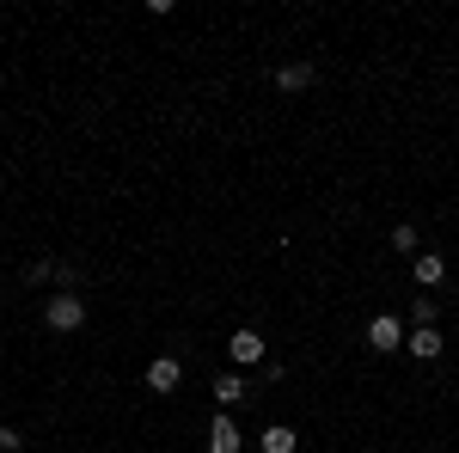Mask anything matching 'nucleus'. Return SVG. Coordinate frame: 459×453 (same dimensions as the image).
Instances as JSON below:
<instances>
[{"mask_svg": "<svg viewBox=\"0 0 459 453\" xmlns=\"http://www.w3.org/2000/svg\"><path fill=\"white\" fill-rule=\"evenodd\" d=\"M404 337H411V331H404V318H398V313H374V318H368V349H374V355L404 349Z\"/></svg>", "mask_w": 459, "mask_h": 453, "instance_id": "f03ea898", "label": "nucleus"}, {"mask_svg": "<svg viewBox=\"0 0 459 453\" xmlns=\"http://www.w3.org/2000/svg\"><path fill=\"white\" fill-rule=\"evenodd\" d=\"M411 318H417V325H435V301L417 294V301H411Z\"/></svg>", "mask_w": 459, "mask_h": 453, "instance_id": "ddd939ff", "label": "nucleus"}, {"mask_svg": "<svg viewBox=\"0 0 459 453\" xmlns=\"http://www.w3.org/2000/svg\"><path fill=\"white\" fill-rule=\"evenodd\" d=\"M239 398H246V380H239V374H227V380H214V405H221V411H233Z\"/></svg>", "mask_w": 459, "mask_h": 453, "instance_id": "9d476101", "label": "nucleus"}, {"mask_svg": "<svg viewBox=\"0 0 459 453\" xmlns=\"http://www.w3.org/2000/svg\"><path fill=\"white\" fill-rule=\"evenodd\" d=\"M227 349H233V362H239V368H257V362H264V331H251V325H239Z\"/></svg>", "mask_w": 459, "mask_h": 453, "instance_id": "20e7f679", "label": "nucleus"}, {"mask_svg": "<svg viewBox=\"0 0 459 453\" xmlns=\"http://www.w3.org/2000/svg\"><path fill=\"white\" fill-rule=\"evenodd\" d=\"M49 276H56V264H49V257H37L31 270H25V282H31V288H43V282H49Z\"/></svg>", "mask_w": 459, "mask_h": 453, "instance_id": "f8f14e48", "label": "nucleus"}, {"mask_svg": "<svg viewBox=\"0 0 459 453\" xmlns=\"http://www.w3.org/2000/svg\"><path fill=\"white\" fill-rule=\"evenodd\" d=\"M209 453H246V441H239V423L227 417V411L209 423Z\"/></svg>", "mask_w": 459, "mask_h": 453, "instance_id": "39448f33", "label": "nucleus"}, {"mask_svg": "<svg viewBox=\"0 0 459 453\" xmlns=\"http://www.w3.org/2000/svg\"><path fill=\"white\" fill-rule=\"evenodd\" d=\"M184 386V362L178 355H153L147 362V392H178Z\"/></svg>", "mask_w": 459, "mask_h": 453, "instance_id": "7ed1b4c3", "label": "nucleus"}, {"mask_svg": "<svg viewBox=\"0 0 459 453\" xmlns=\"http://www.w3.org/2000/svg\"><path fill=\"white\" fill-rule=\"evenodd\" d=\"M19 448H25V435H19L13 423H0V453H19Z\"/></svg>", "mask_w": 459, "mask_h": 453, "instance_id": "4468645a", "label": "nucleus"}, {"mask_svg": "<svg viewBox=\"0 0 459 453\" xmlns=\"http://www.w3.org/2000/svg\"><path fill=\"white\" fill-rule=\"evenodd\" d=\"M404 344H411V355H417V362H435V355H441V331H435V325H417V331H411V337H404Z\"/></svg>", "mask_w": 459, "mask_h": 453, "instance_id": "423d86ee", "label": "nucleus"}, {"mask_svg": "<svg viewBox=\"0 0 459 453\" xmlns=\"http://www.w3.org/2000/svg\"><path fill=\"white\" fill-rule=\"evenodd\" d=\"M276 86H282V92H307V86H313V62H288V68L276 74Z\"/></svg>", "mask_w": 459, "mask_h": 453, "instance_id": "6e6552de", "label": "nucleus"}, {"mask_svg": "<svg viewBox=\"0 0 459 453\" xmlns=\"http://www.w3.org/2000/svg\"><path fill=\"white\" fill-rule=\"evenodd\" d=\"M43 325H49L56 337H74V331L86 325V301H80V294H68V288H56V294L43 301Z\"/></svg>", "mask_w": 459, "mask_h": 453, "instance_id": "f257e3e1", "label": "nucleus"}, {"mask_svg": "<svg viewBox=\"0 0 459 453\" xmlns=\"http://www.w3.org/2000/svg\"><path fill=\"white\" fill-rule=\"evenodd\" d=\"M411 270H417L423 288H435V282L447 276V257H441V251H417V257H411Z\"/></svg>", "mask_w": 459, "mask_h": 453, "instance_id": "0eeeda50", "label": "nucleus"}, {"mask_svg": "<svg viewBox=\"0 0 459 453\" xmlns=\"http://www.w3.org/2000/svg\"><path fill=\"white\" fill-rule=\"evenodd\" d=\"M294 448H300V441H294L288 423H270V429H264V453H294Z\"/></svg>", "mask_w": 459, "mask_h": 453, "instance_id": "1a4fd4ad", "label": "nucleus"}, {"mask_svg": "<svg viewBox=\"0 0 459 453\" xmlns=\"http://www.w3.org/2000/svg\"><path fill=\"white\" fill-rule=\"evenodd\" d=\"M417 227H411V221H404V227H392V251H398V257H417Z\"/></svg>", "mask_w": 459, "mask_h": 453, "instance_id": "9b49d317", "label": "nucleus"}]
</instances>
